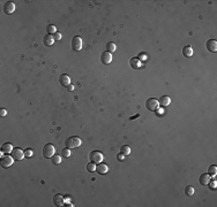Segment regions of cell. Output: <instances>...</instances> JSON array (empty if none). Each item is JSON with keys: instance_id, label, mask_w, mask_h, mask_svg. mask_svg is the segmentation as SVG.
<instances>
[{"instance_id": "cell-1", "label": "cell", "mask_w": 217, "mask_h": 207, "mask_svg": "<svg viewBox=\"0 0 217 207\" xmlns=\"http://www.w3.org/2000/svg\"><path fill=\"white\" fill-rule=\"evenodd\" d=\"M81 144H82L81 138H79V137H76V136L69 137V138H67V139L65 140V145H66V147L69 148V150L76 148V147H79Z\"/></svg>"}, {"instance_id": "cell-2", "label": "cell", "mask_w": 217, "mask_h": 207, "mask_svg": "<svg viewBox=\"0 0 217 207\" xmlns=\"http://www.w3.org/2000/svg\"><path fill=\"white\" fill-rule=\"evenodd\" d=\"M54 153H56V147H54V145H52V144H46V145H44V147H43V155H44V158L51 159V158L54 155Z\"/></svg>"}, {"instance_id": "cell-3", "label": "cell", "mask_w": 217, "mask_h": 207, "mask_svg": "<svg viewBox=\"0 0 217 207\" xmlns=\"http://www.w3.org/2000/svg\"><path fill=\"white\" fill-rule=\"evenodd\" d=\"M146 107L148 110H151V112H155L158 109L159 107V103H158V100L155 99V98H149L147 101H146Z\"/></svg>"}, {"instance_id": "cell-4", "label": "cell", "mask_w": 217, "mask_h": 207, "mask_svg": "<svg viewBox=\"0 0 217 207\" xmlns=\"http://www.w3.org/2000/svg\"><path fill=\"white\" fill-rule=\"evenodd\" d=\"M90 161L94 163H101L103 161V154L100 151H93L90 152Z\"/></svg>"}, {"instance_id": "cell-5", "label": "cell", "mask_w": 217, "mask_h": 207, "mask_svg": "<svg viewBox=\"0 0 217 207\" xmlns=\"http://www.w3.org/2000/svg\"><path fill=\"white\" fill-rule=\"evenodd\" d=\"M13 162H14V158H13L12 155L6 154L5 157L1 158V167H2V168H8V167H10V166L13 165Z\"/></svg>"}, {"instance_id": "cell-6", "label": "cell", "mask_w": 217, "mask_h": 207, "mask_svg": "<svg viewBox=\"0 0 217 207\" xmlns=\"http://www.w3.org/2000/svg\"><path fill=\"white\" fill-rule=\"evenodd\" d=\"M72 48L74 51H81V48H82V39H81V37L75 36L72 39Z\"/></svg>"}, {"instance_id": "cell-7", "label": "cell", "mask_w": 217, "mask_h": 207, "mask_svg": "<svg viewBox=\"0 0 217 207\" xmlns=\"http://www.w3.org/2000/svg\"><path fill=\"white\" fill-rule=\"evenodd\" d=\"M12 157L14 158V160H23V158L25 157L24 155V152L21 150V148H19V147H16V148H13V151H12Z\"/></svg>"}, {"instance_id": "cell-8", "label": "cell", "mask_w": 217, "mask_h": 207, "mask_svg": "<svg viewBox=\"0 0 217 207\" xmlns=\"http://www.w3.org/2000/svg\"><path fill=\"white\" fill-rule=\"evenodd\" d=\"M101 61L103 65H110L112 62V53H110L108 51L103 52L101 54Z\"/></svg>"}, {"instance_id": "cell-9", "label": "cell", "mask_w": 217, "mask_h": 207, "mask_svg": "<svg viewBox=\"0 0 217 207\" xmlns=\"http://www.w3.org/2000/svg\"><path fill=\"white\" fill-rule=\"evenodd\" d=\"M15 8H16V6H15V3H14L13 1H7V2L3 5V12H5L6 14H12V13H14V12H15Z\"/></svg>"}, {"instance_id": "cell-10", "label": "cell", "mask_w": 217, "mask_h": 207, "mask_svg": "<svg viewBox=\"0 0 217 207\" xmlns=\"http://www.w3.org/2000/svg\"><path fill=\"white\" fill-rule=\"evenodd\" d=\"M53 204L56 205L57 207H61L65 205V199L61 195H56L53 197Z\"/></svg>"}, {"instance_id": "cell-11", "label": "cell", "mask_w": 217, "mask_h": 207, "mask_svg": "<svg viewBox=\"0 0 217 207\" xmlns=\"http://www.w3.org/2000/svg\"><path fill=\"white\" fill-rule=\"evenodd\" d=\"M207 50L209 51V52H213V53H215L217 51V42L215 40V39H209L208 42H207Z\"/></svg>"}, {"instance_id": "cell-12", "label": "cell", "mask_w": 217, "mask_h": 207, "mask_svg": "<svg viewBox=\"0 0 217 207\" xmlns=\"http://www.w3.org/2000/svg\"><path fill=\"white\" fill-rule=\"evenodd\" d=\"M210 181H212V177H210L209 174H202L199 178V182H200L201 185H208Z\"/></svg>"}, {"instance_id": "cell-13", "label": "cell", "mask_w": 217, "mask_h": 207, "mask_svg": "<svg viewBox=\"0 0 217 207\" xmlns=\"http://www.w3.org/2000/svg\"><path fill=\"white\" fill-rule=\"evenodd\" d=\"M96 172L98 173V174H101V175H104V174H106L108 172V167L105 165V163H98L97 166H96Z\"/></svg>"}, {"instance_id": "cell-14", "label": "cell", "mask_w": 217, "mask_h": 207, "mask_svg": "<svg viewBox=\"0 0 217 207\" xmlns=\"http://www.w3.org/2000/svg\"><path fill=\"white\" fill-rule=\"evenodd\" d=\"M59 83H60L62 86H68V85L71 84V78H69V76L66 75V74L61 75V76L59 77Z\"/></svg>"}, {"instance_id": "cell-15", "label": "cell", "mask_w": 217, "mask_h": 207, "mask_svg": "<svg viewBox=\"0 0 217 207\" xmlns=\"http://www.w3.org/2000/svg\"><path fill=\"white\" fill-rule=\"evenodd\" d=\"M54 37H53V35H46V36H44V39H43V43L46 45V46H52L53 45V43H54Z\"/></svg>"}, {"instance_id": "cell-16", "label": "cell", "mask_w": 217, "mask_h": 207, "mask_svg": "<svg viewBox=\"0 0 217 207\" xmlns=\"http://www.w3.org/2000/svg\"><path fill=\"white\" fill-rule=\"evenodd\" d=\"M183 55L185 57V58H191L192 55H193V48H192V46H185L184 48H183Z\"/></svg>"}, {"instance_id": "cell-17", "label": "cell", "mask_w": 217, "mask_h": 207, "mask_svg": "<svg viewBox=\"0 0 217 207\" xmlns=\"http://www.w3.org/2000/svg\"><path fill=\"white\" fill-rule=\"evenodd\" d=\"M170 103H171V99H170V97H168V96H163V97H161L159 100H158L159 106H163V107L169 106Z\"/></svg>"}, {"instance_id": "cell-18", "label": "cell", "mask_w": 217, "mask_h": 207, "mask_svg": "<svg viewBox=\"0 0 217 207\" xmlns=\"http://www.w3.org/2000/svg\"><path fill=\"white\" fill-rule=\"evenodd\" d=\"M12 151H13V146H12V144H9V143H5V144L1 146V152L5 153V154L12 153Z\"/></svg>"}, {"instance_id": "cell-19", "label": "cell", "mask_w": 217, "mask_h": 207, "mask_svg": "<svg viewBox=\"0 0 217 207\" xmlns=\"http://www.w3.org/2000/svg\"><path fill=\"white\" fill-rule=\"evenodd\" d=\"M129 65L133 69H136V68H140V65H141V61L137 59V58H132L130 61H129Z\"/></svg>"}, {"instance_id": "cell-20", "label": "cell", "mask_w": 217, "mask_h": 207, "mask_svg": "<svg viewBox=\"0 0 217 207\" xmlns=\"http://www.w3.org/2000/svg\"><path fill=\"white\" fill-rule=\"evenodd\" d=\"M46 31H47V35H54L57 32V28L53 24H49L46 27Z\"/></svg>"}, {"instance_id": "cell-21", "label": "cell", "mask_w": 217, "mask_h": 207, "mask_svg": "<svg viewBox=\"0 0 217 207\" xmlns=\"http://www.w3.org/2000/svg\"><path fill=\"white\" fill-rule=\"evenodd\" d=\"M120 153H121V154H124L125 157H126V155H128V154L130 153V147H129V146H127V145L121 146V148H120Z\"/></svg>"}, {"instance_id": "cell-22", "label": "cell", "mask_w": 217, "mask_h": 207, "mask_svg": "<svg viewBox=\"0 0 217 207\" xmlns=\"http://www.w3.org/2000/svg\"><path fill=\"white\" fill-rule=\"evenodd\" d=\"M51 161H52V163H53V165H59V163L61 162V157H60V155L54 154V155L51 158Z\"/></svg>"}, {"instance_id": "cell-23", "label": "cell", "mask_w": 217, "mask_h": 207, "mask_svg": "<svg viewBox=\"0 0 217 207\" xmlns=\"http://www.w3.org/2000/svg\"><path fill=\"white\" fill-rule=\"evenodd\" d=\"M115 44L114 43H112V42H110V43H108V45H106V51L108 52H110V53H113L114 51H115Z\"/></svg>"}, {"instance_id": "cell-24", "label": "cell", "mask_w": 217, "mask_h": 207, "mask_svg": "<svg viewBox=\"0 0 217 207\" xmlns=\"http://www.w3.org/2000/svg\"><path fill=\"white\" fill-rule=\"evenodd\" d=\"M208 174L210 175V176H215L217 174V167L215 166V165H213V166H210L209 168H208Z\"/></svg>"}, {"instance_id": "cell-25", "label": "cell", "mask_w": 217, "mask_h": 207, "mask_svg": "<svg viewBox=\"0 0 217 207\" xmlns=\"http://www.w3.org/2000/svg\"><path fill=\"white\" fill-rule=\"evenodd\" d=\"M185 193H186V196H193V195H194V188H193L192 185L186 187V189H185Z\"/></svg>"}, {"instance_id": "cell-26", "label": "cell", "mask_w": 217, "mask_h": 207, "mask_svg": "<svg viewBox=\"0 0 217 207\" xmlns=\"http://www.w3.org/2000/svg\"><path fill=\"white\" fill-rule=\"evenodd\" d=\"M87 170H88L89 173L96 172V166H95V163H94V162H89V163L87 165Z\"/></svg>"}, {"instance_id": "cell-27", "label": "cell", "mask_w": 217, "mask_h": 207, "mask_svg": "<svg viewBox=\"0 0 217 207\" xmlns=\"http://www.w3.org/2000/svg\"><path fill=\"white\" fill-rule=\"evenodd\" d=\"M61 155L64 157V158H68V157H71V150L69 148H64L62 151H61Z\"/></svg>"}, {"instance_id": "cell-28", "label": "cell", "mask_w": 217, "mask_h": 207, "mask_svg": "<svg viewBox=\"0 0 217 207\" xmlns=\"http://www.w3.org/2000/svg\"><path fill=\"white\" fill-rule=\"evenodd\" d=\"M137 59H139L140 61H143V60H147V59H148V55H147L146 53H140L139 57H137Z\"/></svg>"}, {"instance_id": "cell-29", "label": "cell", "mask_w": 217, "mask_h": 207, "mask_svg": "<svg viewBox=\"0 0 217 207\" xmlns=\"http://www.w3.org/2000/svg\"><path fill=\"white\" fill-rule=\"evenodd\" d=\"M53 37H54V39H56V40H60V39H61V33L57 31V32L53 35Z\"/></svg>"}, {"instance_id": "cell-30", "label": "cell", "mask_w": 217, "mask_h": 207, "mask_svg": "<svg viewBox=\"0 0 217 207\" xmlns=\"http://www.w3.org/2000/svg\"><path fill=\"white\" fill-rule=\"evenodd\" d=\"M24 155H25V157H31V155H32V151H31L30 148H28V150L24 152Z\"/></svg>"}, {"instance_id": "cell-31", "label": "cell", "mask_w": 217, "mask_h": 207, "mask_svg": "<svg viewBox=\"0 0 217 207\" xmlns=\"http://www.w3.org/2000/svg\"><path fill=\"white\" fill-rule=\"evenodd\" d=\"M117 159H118L119 161H124V160H125V155L120 153V154H118V157H117Z\"/></svg>"}, {"instance_id": "cell-32", "label": "cell", "mask_w": 217, "mask_h": 207, "mask_svg": "<svg viewBox=\"0 0 217 207\" xmlns=\"http://www.w3.org/2000/svg\"><path fill=\"white\" fill-rule=\"evenodd\" d=\"M0 115H1V116H6V115H7V110L1 108V109H0Z\"/></svg>"}, {"instance_id": "cell-33", "label": "cell", "mask_w": 217, "mask_h": 207, "mask_svg": "<svg viewBox=\"0 0 217 207\" xmlns=\"http://www.w3.org/2000/svg\"><path fill=\"white\" fill-rule=\"evenodd\" d=\"M209 184L212 185V188H213V189H215V188H216V182H215V181H213V182L210 181V182H209Z\"/></svg>"}, {"instance_id": "cell-34", "label": "cell", "mask_w": 217, "mask_h": 207, "mask_svg": "<svg viewBox=\"0 0 217 207\" xmlns=\"http://www.w3.org/2000/svg\"><path fill=\"white\" fill-rule=\"evenodd\" d=\"M67 90H68V91H73V90H74V85H71V84H69V85L67 86Z\"/></svg>"}, {"instance_id": "cell-35", "label": "cell", "mask_w": 217, "mask_h": 207, "mask_svg": "<svg viewBox=\"0 0 217 207\" xmlns=\"http://www.w3.org/2000/svg\"><path fill=\"white\" fill-rule=\"evenodd\" d=\"M157 110H158V114H159V115H162V114L164 113V110H163V109H157Z\"/></svg>"}]
</instances>
